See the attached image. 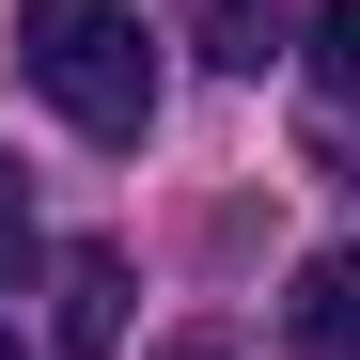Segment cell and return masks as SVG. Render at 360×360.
<instances>
[{"instance_id":"1","label":"cell","mask_w":360,"mask_h":360,"mask_svg":"<svg viewBox=\"0 0 360 360\" xmlns=\"http://www.w3.org/2000/svg\"><path fill=\"white\" fill-rule=\"evenodd\" d=\"M16 79L63 110L79 141H141V126H157V47H141V0H16Z\"/></svg>"},{"instance_id":"2","label":"cell","mask_w":360,"mask_h":360,"mask_svg":"<svg viewBox=\"0 0 360 360\" xmlns=\"http://www.w3.org/2000/svg\"><path fill=\"white\" fill-rule=\"evenodd\" d=\"M47 345H63V360H126V251H63Z\"/></svg>"},{"instance_id":"3","label":"cell","mask_w":360,"mask_h":360,"mask_svg":"<svg viewBox=\"0 0 360 360\" xmlns=\"http://www.w3.org/2000/svg\"><path fill=\"white\" fill-rule=\"evenodd\" d=\"M282 345H297V360H360V235L297 266V297H282Z\"/></svg>"},{"instance_id":"4","label":"cell","mask_w":360,"mask_h":360,"mask_svg":"<svg viewBox=\"0 0 360 360\" xmlns=\"http://www.w3.org/2000/svg\"><path fill=\"white\" fill-rule=\"evenodd\" d=\"M314 63H329V94H360V0H329V16H314Z\"/></svg>"},{"instance_id":"5","label":"cell","mask_w":360,"mask_h":360,"mask_svg":"<svg viewBox=\"0 0 360 360\" xmlns=\"http://www.w3.org/2000/svg\"><path fill=\"white\" fill-rule=\"evenodd\" d=\"M16 266H32V188H16V157H0V297H16Z\"/></svg>"},{"instance_id":"6","label":"cell","mask_w":360,"mask_h":360,"mask_svg":"<svg viewBox=\"0 0 360 360\" xmlns=\"http://www.w3.org/2000/svg\"><path fill=\"white\" fill-rule=\"evenodd\" d=\"M157 360H235V345H219V329H188V345H157Z\"/></svg>"},{"instance_id":"7","label":"cell","mask_w":360,"mask_h":360,"mask_svg":"<svg viewBox=\"0 0 360 360\" xmlns=\"http://www.w3.org/2000/svg\"><path fill=\"white\" fill-rule=\"evenodd\" d=\"M0 360H16V345H0Z\"/></svg>"}]
</instances>
